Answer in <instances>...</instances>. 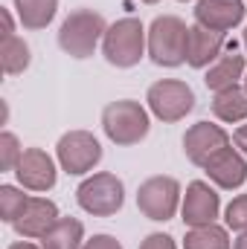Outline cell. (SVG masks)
Listing matches in <instances>:
<instances>
[{"label": "cell", "mask_w": 247, "mask_h": 249, "mask_svg": "<svg viewBox=\"0 0 247 249\" xmlns=\"http://www.w3.org/2000/svg\"><path fill=\"white\" fill-rule=\"evenodd\" d=\"M56 157L62 171H67L70 177H82L99 165L102 145L90 130H67L56 145Z\"/></svg>", "instance_id": "52a82bcc"}, {"label": "cell", "mask_w": 247, "mask_h": 249, "mask_svg": "<svg viewBox=\"0 0 247 249\" xmlns=\"http://www.w3.org/2000/svg\"><path fill=\"white\" fill-rule=\"evenodd\" d=\"M204 171H206V177L215 183L218 188H227V191H233V188H242L247 180V160L242 157V151H236V148H221L215 157H209L206 160V165H204Z\"/></svg>", "instance_id": "7c38bea8"}, {"label": "cell", "mask_w": 247, "mask_h": 249, "mask_svg": "<svg viewBox=\"0 0 247 249\" xmlns=\"http://www.w3.org/2000/svg\"><path fill=\"white\" fill-rule=\"evenodd\" d=\"M29 197L15 186H0V217L3 223H15L21 217V212L26 209Z\"/></svg>", "instance_id": "7402d4cb"}, {"label": "cell", "mask_w": 247, "mask_h": 249, "mask_svg": "<svg viewBox=\"0 0 247 249\" xmlns=\"http://www.w3.org/2000/svg\"><path fill=\"white\" fill-rule=\"evenodd\" d=\"M0 61H3V72H6V75L23 72V70L29 67V61H32L26 41L18 38V35H6V38H3V47H0Z\"/></svg>", "instance_id": "44dd1931"}, {"label": "cell", "mask_w": 247, "mask_h": 249, "mask_svg": "<svg viewBox=\"0 0 247 249\" xmlns=\"http://www.w3.org/2000/svg\"><path fill=\"white\" fill-rule=\"evenodd\" d=\"M233 249H247V232H242V235L236 238V244H233Z\"/></svg>", "instance_id": "83f0119b"}, {"label": "cell", "mask_w": 247, "mask_h": 249, "mask_svg": "<svg viewBox=\"0 0 247 249\" xmlns=\"http://www.w3.org/2000/svg\"><path fill=\"white\" fill-rule=\"evenodd\" d=\"M82 249H123V244L114 235H93L90 241H84Z\"/></svg>", "instance_id": "484cf974"}, {"label": "cell", "mask_w": 247, "mask_h": 249, "mask_svg": "<svg viewBox=\"0 0 247 249\" xmlns=\"http://www.w3.org/2000/svg\"><path fill=\"white\" fill-rule=\"evenodd\" d=\"M242 20H245V0H198L195 6V23L215 32H230Z\"/></svg>", "instance_id": "4fadbf2b"}, {"label": "cell", "mask_w": 247, "mask_h": 249, "mask_svg": "<svg viewBox=\"0 0 247 249\" xmlns=\"http://www.w3.org/2000/svg\"><path fill=\"white\" fill-rule=\"evenodd\" d=\"M59 223V206L47 197H29L21 217L12 223L21 238H44Z\"/></svg>", "instance_id": "5bb4252c"}, {"label": "cell", "mask_w": 247, "mask_h": 249, "mask_svg": "<svg viewBox=\"0 0 247 249\" xmlns=\"http://www.w3.org/2000/svg\"><path fill=\"white\" fill-rule=\"evenodd\" d=\"M148 110L134 102V99H120L111 102L102 110V130L114 145H137L148 136Z\"/></svg>", "instance_id": "7a4b0ae2"}, {"label": "cell", "mask_w": 247, "mask_h": 249, "mask_svg": "<svg viewBox=\"0 0 247 249\" xmlns=\"http://www.w3.org/2000/svg\"><path fill=\"white\" fill-rule=\"evenodd\" d=\"M239 78H245V55L239 53H230V55H221L218 61L212 64L204 75V84L218 93V90H227V87H236Z\"/></svg>", "instance_id": "2e32d148"}, {"label": "cell", "mask_w": 247, "mask_h": 249, "mask_svg": "<svg viewBox=\"0 0 247 249\" xmlns=\"http://www.w3.org/2000/svg\"><path fill=\"white\" fill-rule=\"evenodd\" d=\"M15 177L29 191H50L59 180V171H56L53 157L44 148H26L18 168H15Z\"/></svg>", "instance_id": "8fae6325"}, {"label": "cell", "mask_w": 247, "mask_h": 249, "mask_svg": "<svg viewBox=\"0 0 247 249\" xmlns=\"http://www.w3.org/2000/svg\"><path fill=\"white\" fill-rule=\"evenodd\" d=\"M21 157H23V148H21L18 136L9 133V130H3L0 133V171H15L18 162H21Z\"/></svg>", "instance_id": "603a6c76"}, {"label": "cell", "mask_w": 247, "mask_h": 249, "mask_svg": "<svg viewBox=\"0 0 247 249\" xmlns=\"http://www.w3.org/2000/svg\"><path fill=\"white\" fill-rule=\"evenodd\" d=\"M184 249H233L230 247V235L224 226L218 223H206V226H195L186 232Z\"/></svg>", "instance_id": "ffe728a7"}, {"label": "cell", "mask_w": 247, "mask_h": 249, "mask_svg": "<svg viewBox=\"0 0 247 249\" xmlns=\"http://www.w3.org/2000/svg\"><path fill=\"white\" fill-rule=\"evenodd\" d=\"M221 50H224V32L206 29L201 23L189 26V38H186V64L189 67H195V70L212 67L221 58Z\"/></svg>", "instance_id": "9a60e30c"}, {"label": "cell", "mask_w": 247, "mask_h": 249, "mask_svg": "<svg viewBox=\"0 0 247 249\" xmlns=\"http://www.w3.org/2000/svg\"><path fill=\"white\" fill-rule=\"evenodd\" d=\"M105 32H108V23L99 12L76 9L64 18L62 29H59V47L70 58H90L99 41L105 38Z\"/></svg>", "instance_id": "6da1fadb"}, {"label": "cell", "mask_w": 247, "mask_h": 249, "mask_svg": "<svg viewBox=\"0 0 247 249\" xmlns=\"http://www.w3.org/2000/svg\"><path fill=\"white\" fill-rule=\"evenodd\" d=\"M230 145V133L221 127V124L212 122H198L192 124L184 133V154L192 165H206L209 157H215L221 148Z\"/></svg>", "instance_id": "9c48e42d"}, {"label": "cell", "mask_w": 247, "mask_h": 249, "mask_svg": "<svg viewBox=\"0 0 247 249\" xmlns=\"http://www.w3.org/2000/svg\"><path fill=\"white\" fill-rule=\"evenodd\" d=\"M189 26L178 15H160L148 26V55L157 67H181L186 61Z\"/></svg>", "instance_id": "277c9868"}, {"label": "cell", "mask_w": 247, "mask_h": 249, "mask_svg": "<svg viewBox=\"0 0 247 249\" xmlns=\"http://www.w3.org/2000/svg\"><path fill=\"white\" fill-rule=\"evenodd\" d=\"M233 142H236V148H239V151L247 157V122L236 127V133H233Z\"/></svg>", "instance_id": "4316f807"}, {"label": "cell", "mask_w": 247, "mask_h": 249, "mask_svg": "<svg viewBox=\"0 0 247 249\" xmlns=\"http://www.w3.org/2000/svg\"><path fill=\"white\" fill-rule=\"evenodd\" d=\"M224 220H227V229L247 232V194H239V197L230 200V206L224 212Z\"/></svg>", "instance_id": "cb8c5ba5"}, {"label": "cell", "mask_w": 247, "mask_h": 249, "mask_svg": "<svg viewBox=\"0 0 247 249\" xmlns=\"http://www.w3.org/2000/svg\"><path fill=\"white\" fill-rule=\"evenodd\" d=\"M245 90H247V72H245Z\"/></svg>", "instance_id": "1f68e13d"}, {"label": "cell", "mask_w": 247, "mask_h": 249, "mask_svg": "<svg viewBox=\"0 0 247 249\" xmlns=\"http://www.w3.org/2000/svg\"><path fill=\"white\" fill-rule=\"evenodd\" d=\"M84 247V226L76 217H59V223L41 238V249H82Z\"/></svg>", "instance_id": "ac0fdd59"}, {"label": "cell", "mask_w": 247, "mask_h": 249, "mask_svg": "<svg viewBox=\"0 0 247 249\" xmlns=\"http://www.w3.org/2000/svg\"><path fill=\"white\" fill-rule=\"evenodd\" d=\"M76 200L79 206L93 214V217H111L123 209L125 203V186L123 180L111 171H99L93 177H87L82 186L76 188Z\"/></svg>", "instance_id": "5b68a950"}, {"label": "cell", "mask_w": 247, "mask_h": 249, "mask_svg": "<svg viewBox=\"0 0 247 249\" xmlns=\"http://www.w3.org/2000/svg\"><path fill=\"white\" fill-rule=\"evenodd\" d=\"M181 206V183L175 177H148L145 183H140L137 188V209L148 217V220H157V223H166L175 217Z\"/></svg>", "instance_id": "ba28073f"}, {"label": "cell", "mask_w": 247, "mask_h": 249, "mask_svg": "<svg viewBox=\"0 0 247 249\" xmlns=\"http://www.w3.org/2000/svg\"><path fill=\"white\" fill-rule=\"evenodd\" d=\"M140 249H178L172 235H163V232H151L145 235V241L140 244Z\"/></svg>", "instance_id": "d4e9b609"}, {"label": "cell", "mask_w": 247, "mask_h": 249, "mask_svg": "<svg viewBox=\"0 0 247 249\" xmlns=\"http://www.w3.org/2000/svg\"><path fill=\"white\" fill-rule=\"evenodd\" d=\"M218 212H221V197H218V191L209 186V183L195 180V183L186 186V197H184V206H181V214H184V223L189 229L215 223Z\"/></svg>", "instance_id": "30bf717a"}, {"label": "cell", "mask_w": 247, "mask_h": 249, "mask_svg": "<svg viewBox=\"0 0 247 249\" xmlns=\"http://www.w3.org/2000/svg\"><path fill=\"white\" fill-rule=\"evenodd\" d=\"M140 3H160V0H140Z\"/></svg>", "instance_id": "4dcf8cb0"}, {"label": "cell", "mask_w": 247, "mask_h": 249, "mask_svg": "<svg viewBox=\"0 0 247 249\" xmlns=\"http://www.w3.org/2000/svg\"><path fill=\"white\" fill-rule=\"evenodd\" d=\"M9 249H41V247H35V244H29V241H18V244H12Z\"/></svg>", "instance_id": "f1b7e54d"}, {"label": "cell", "mask_w": 247, "mask_h": 249, "mask_svg": "<svg viewBox=\"0 0 247 249\" xmlns=\"http://www.w3.org/2000/svg\"><path fill=\"white\" fill-rule=\"evenodd\" d=\"M145 29L140 23V18H123L117 23L108 26L105 38H102V55L105 61L120 67V70H128L134 64H140L143 53H145Z\"/></svg>", "instance_id": "3957f363"}, {"label": "cell", "mask_w": 247, "mask_h": 249, "mask_svg": "<svg viewBox=\"0 0 247 249\" xmlns=\"http://www.w3.org/2000/svg\"><path fill=\"white\" fill-rule=\"evenodd\" d=\"M148 110L160 119V122H181L186 113H192L195 107V93L192 87L181 78H160L148 87L145 93Z\"/></svg>", "instance_id": "8992f818"}, {"label": "cell", "mask_w": 247, "mask_h": 249, "mask_svg": "<svg viewBox=\"0 0 247 249\" xmlns=\"http://www.w3.org/2000/svg\"><path fill=\"white\" fill-rule=\"evenodd\" d=\"M242 41H245V50H247V26H245V38H242Z\"/></svg>", "instance_id": "f546056e"}, {"label": "cell", "mask_w": 247, "mask_h": 249, "mask_svg": "<svg viewBox=\"0 0 247 249\" xmlns=\"http://www.w3.org/2000/svg\"><path fill=\"white\" fill-rule=\"evenodd\" d=\"M181 3H186V0H181Z\"/></svg>", "instance_id": "d6a6232c"}, {"label": "cell", "mask_w": 247, "mask_h": 249, "mask_svg": "<svg viewBox=\"0 0 247 249\" xmlns=\"http://www.w3.org/2000/svg\"><path fill=\"white\" fill-rule=\"evenodd\" d=\"M15 9L23 29H44L59 12V0H15Z\"/></svg>", "instance_id": "d6986e66"}, {"label": "cell", "mask_w": 247, "mask_h": 249, "mask_svg": "<svg viewBox=\"0 0 247 249\" xmlns=\"http://www.w3.org/2000/svg\"><path fill=\"white\" fill-rule=\"evenodd\" d=\"M212 113L227 124L245 122L247 119V90L245 87H227L212 96Z\"/></svg>", "instance_id": "e0dca14e"}]
</instances>
